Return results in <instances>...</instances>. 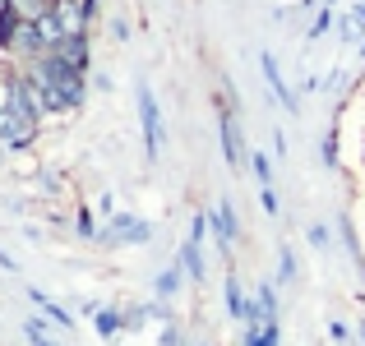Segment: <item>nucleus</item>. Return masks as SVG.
I'll return each instance as SVG.
<instances>
[{"label":"nucleus","instance_id":"nucleus-1","mask_svg":"<svg viewBox=\"0 0 365 346\" xmlns=\"http://www.w3.org/2000/svg\"><path fill=\"white\" fill-rule=\"evenodd\" d=\"M24 79L37 93L42 111H79L83 98H88V70L65 65L56 51L37 56V61H24Z\"/></svg>","mask_w":365,"mask_h":346},{"label":"nucleus","instance_id":"nucleus-2","mask_svg":"<svg viewBox=\"0 0 365 346\" xmlns=\"http://www.w3.org/2000/svg\"><path fill=\"white\" fill-rule=\"evenodd\" d=\"M139 120H143V148H148V157L158 162L162 157V143H167V134H162V107H158V98H153V88L148 83H139Z\"/></svg>","mask_w":365,"mask_h":346},{"label":"nucleus","instance_id":"nucleus-3","mask_svg":"<svg viewBox=\"0 0 365 346\" xmlns=\"http://www.w3.org/2000/svg\"><path fill=\"white\" fill-rule=\"evenodd\" d=\"M51 14H56V23H61L65 37H88V23H93L88 0H56Z\"/></svg>","mask_w":365,"mask_h":346},{"label":"nucleus","instance_id":"nucleus-4","mask_svg":"<svg viewBox=\"0 0 365 346\" xmlns=\"http://www.w3.org/2000/svg\"><path fill=\"white\" fill-rule=\"evenodd\" d=\"M148 236H153V226L139 222V217H111V226L102 231V240H111V245H143Z\"/></svg>","mask_w":365,"mask_h":346},{"label":"nucleus","instance_id":"nucleus-5","mask_svg":"<svg viewBox=\"0 0 365 346\" xmlns=\"http://www.w3.org/2000/svg\"><path fill=\"white\" fill-rule=\"evenodd\" d=\"M259 70H264V79H268V88L277 93V102L287 107V115H301V102L292 98V88H287V79H282V70H277V61H273V51H259Z\"/></svg>","mask_w":365,"mask_h":346},{"label":"nucleus","instance_id":"nucleus-6","mask_svg":"<svg viewBox=\"0 0 365 346\" xmlns=\"http://www.w3.org/2000/svg\"><path fill=\"white\" fill-rule=\"evenodd\" d=\"M222 157H227V167H241V162H245V143H241L236 111H222Z\"/></svg>","mask_w":365,"mask_h":346},{"label":"nucleus","instance_id":"nucleus-7","mask_svg":"<svg viewBox=\"0 0 365 346\" xmlns=\"http://www.w3.org/2000/svg\"><path fill=\"white\" fill-rule=\"evenodd\" d=\"M208 222H213L217 245H222V254H227V249H232V240H236V231H241V226H236V208L232 204H217L213 213H208Z\"/></svg>","mask_w":365,"mask_h":346},{"label":"nucleus","instance_id":"nucleus-8","mask_svg":"<svg viewBox=\"0 0 365 346\" xmlns=\"http://www.w3.org/2000/svg\"><path fill=\"white\" fill-rule=\"evenodd\" d=\"M56 56H61L65 65H74V70H88V37H65V42L56 46Z\"/></svg>","mask_w":365,"mask_h":346},{"label":"nucleus","instance_id":"nucleus-9","mask_svg":"<svg viewBox=\"0 0 365 346\" xmlns=\"http://www.w3.org/2000/svg\"><path fill=\"white\" fill-rule=\"evenodd\" d=\"M180 268L190 273V282H204V254H199V236H190L180 245Z\"/></svg>","mask_w":365,"mask_h":346},{"label":"nucleus","instance_id":"nucleus-10","mask_svg":"<svg viewBox=\"0 0 365 346\" xmlns=\"http://www.w3.org/2000/svg\"><path fill=\"white\" fill-rule=\"evenodd\" d=\"M120 328H125V314H116V310H98V337H102V342H116Z\"/></svg>","mask_w":365,"mask_h":346},{"label":"nucleus","instance_id":"nucleus-11","mask_svg":"<svg viewBox=\"0 0 365 346\" xmlns=\"http://www.w3.org/2000/svg\"><path fill=\"white\" fill-rule=\"evenodd\" d=\"M51 5L56 0H9L5 9H14L19 19H42V14H51Z\"/></svg>","mask_w":365,"mask_h":346},{"label":"nucleus","instance_id":"nucleus-12","mask_svg":"<svg viewBox=\"0 0 365 346\" xmlns=\"http://www.w3.org/2000/svg\"><path fill=\"white\" fill-rule=\"evenodd\" d=\"M227 310H232L236 314V319H250V305H245V295H241V282H236V277L232 273H227Z\"/></svg>","mask_w":365,"mask_h":346},{"label":"nucleus","instance_id":"nucleus-13","mask_svg":"<svg viewBox=\"0 0 365 346\" xmlns=\"http://www.w3.org/2000/svg\"><path fill=\"white\" fill-rule=\"evenodd\" d=\"M28 295H33V305H37V310H42V314H51V319L61 323V328H74V319H70V314H65L61 305L51 300V295H42V291H28Z\"/></svg>","mask_w":365,"mask_h":346},{"label":"nucleus","instance_id":"nucleus-14","mask_svg":"<svg viewBox=\"0 0 365 346\" xmlns=\"http://www.w3.org/2000/svg\"><path fill=\"white\" fill-rule=\"evenodd\" d=\"M250 167H255V180H259V185H273V157H268L264 148L250 152Z\"/></svg>","mask_w":365,"mask_h":346},{"label":"nucleus","instance_id":"nucleus-15","mask_svg":"<svg viewBox=\"0 0 365 346\" xmlns=\"http://www.w3.org/2000/svg\"><path fill=\"white\" fill-rule=\"evenodd\" d=\"M180 273H185V268H167V273L158 277V295L162 300H171V295L180 291Z\"/></svg>","mask_w":365,"mask_h":346},{"label":"nucleus","instance_id":"nucleus-16","mask_svg":"<svg viewBox=\"0 0 365 346\" xmlns=\"http://www.w3.org/2000/svg\"><path fill=\"white\" fill-rule=\"evenodd\" d=\"M329 28H333V9L324 5L319 14H314V23H310V42H314V37H324V33H329Z\"/></svg>","mask_w":365,"mask_h":346},{"label":"nucleus","instance_id":"nucleus-17","mask_svg":"<svg viewBox=\"0 0 365 346\" xmlns=\"http://www.w3.org/2000/svg\"><path fill=\"white\" fill-rule=\"evenodd\" d=\"M24 332H28V342H33V346H56L51 337H46V328H42V323H37V319H33V323H28V328H24Z\"/></svg>","mask_w":365,"mask_h":346},{"label":"nucleus","instance_id":"nucleus-18","mask_svg":"<svg viewBox=\"0 0 365 346\" xmlns=\"http://www.w3.org/2000/svg\"><path fill=\"white\" fill-rule=\"evenodd\" d=\"M259 204H264L268 217H277V194H273V185H259Z\"/></svg>","mask_w":365,"mask_h":346},{"label":"nucleus","instance_id":"nucleus-19","mask_svg":"<svg viewBox=\"0 0 365 346\" xmlns=\"http://www.w3.org/2000/svg\"><path fill=\"white\" fill-rule=\"evenodd\" d=\"M277 258H282V263H277V273H282V282H292V277H296V258H292V249H282Z\"/></svg>","mask_w":365,"mask_h":346},{"label":"nucleus","instance_id":"nucleus-20","mask_svg":"<svg viewBox=\"0 0 365 346\" xmlns=\"http://www.w3.org/2000/svg\"><path fill=\"white\" fill-rule=\"evenodd\" d=\"M324 162H329V167H338V134H329V139H324Z\"/></svg>","mask_w":365,"mask_h":346},{"label":"nucleus","instance_id":"nucleus-21","mask_svg":"<svg viewBox=\"0 0 365 346\" xmlns=\"http://www.w3.org/2000/svg\"><path fill=\"white\" fill-rule=\"evenodd\" d=\"M74 226H79V236H98V231H93V217L83 213V208H79V217H74Z\"/></svg>","mask_w":365,"mask_h":346},{"label":"nucleus","instance_id":"nucleus-22","mask_svg":"<svg viewBox=\"0 0 365 346\" xmlns=\"http://www.w3.org/2000/svg\"><path fill=\"white\" fill-rule=\"evenodd\" d=\"M111 37L125 42V37H130V23H125V19H111Z\"/></svg>","mask_w":365,"mask_h":346},{"label":"nucleus","instance_id":"nucleus-23","mask_svg":"<svg viewBox=\"0 0 365 346\" xmlns=\"http://www.w3.org/2000/svg\"><path fill=\"white\" fill-rule=\"evenodd\" d=\"M329 337L333 342H347V323H329Z\"/></svg>","mask_w":365,"mask_h":346},{"label":"nucleus","instance_id":"nucleus-24","mask_svg":"<svg viewBox=\"0 0 365 346\" xmlns=\"http://www.w3.org/2000/svg\"><path fill=\"white\" fill-rule=\"evenodd\" d=\"M310 240H314V245L324 249V245H329V231H324V226H310Z\"/></svg>","mask_w":365,"mask_h":346},{"label":"nucleus","instance_id":"nucleus-25","mask_svg":"<svg viewBox=\"0 0 365 346\" xmlns=\"http://www.w3.org/2000/svg\"><path fill=\"white\" fill-rule=\"evenodd\" d=\"M324 5H329V9H338V0H324Z\"/></svg>","mask_w":365,"mask_h":346},{"label":"nucleus","instance_id":"nucleus-26","mask_svg":"<svg viewBox=\"0 0 365 346\" xmlns=\"http://www.w3.org/2000/svg\"><path fill=\"white\" fill-rule=\"evenodd\" d=\"M361 337H365V323H361Z\"/></svg>","mask_w":365,"mask_h":346}]
</instances>
